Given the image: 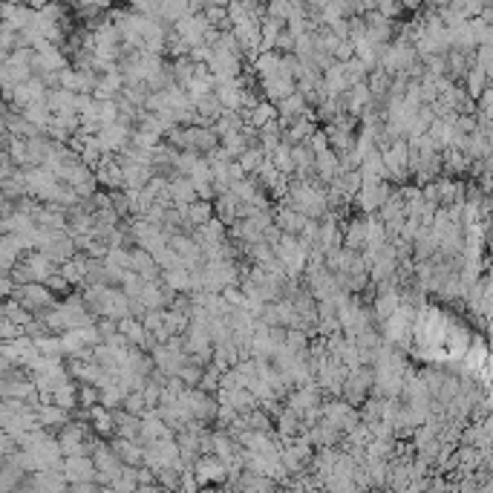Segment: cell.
<instances>
[{"mask_svg": "<svg viewBox=\"0 0 493 493\" xmlns=\"http://www.w3.org/2000/svg\"><path fill=\"white\" fill-rule=\"evenodd\" d=\"M12 298H17L26 309H32L35 314L58 303L55 300V291L47 283H17V291L12 294Z\"/></svg>", "mask_w": 493, "mask_h": 493, "instance_id": "cell-1", "label": "cell"}, {"mask_svg": "<svg viewBox=\"0 0 493 493\" xmlns=\"http://www.w3.org/2000/svg\"><path fill=\"white\" fill-rule=\"evenodd\" d=\"M193 473H196V482H200V487H205V485H223L225 476H228V464L216 456V453H208V456L196 459Z\"/></svg>", "mask_w": 493, "mask_h": 493, "instance_id": "cell-2", "label": "cell"}, {"mask_svg": "<svg viewBox=\"0 0 493 493\" xmlns=\"http://www.w3.org/2000/svg\"><path fill=\"white\" fill-rule=\"evenodd\" d=\"M392 191H396V188H389V179L372 182V185H364V188H361V193L355 196V202H358L361 213H375V211H381V205L392 196Z\"/></svg>", "mask_w": 493, "mask_h": 493, "instance_id": "cell-3", "label": "cell"}, {"mask_svg": "<svg viewBox=\"0 0 493 493\" xmlns=\"http://www.w3.org/2000/svg\"><path fill=\"white\" fill-rule=\"evenodd\" d=\"M260 87H263V95L268 98V102H283L286 95L291 92H298V78H291V75H283V72H274V75H266L260 78Z\"/></svg>", "mask_w": 493, "mask_h": 493, "instance_id": "cell-4", "label": "cell"}, {"mask_svg": "<svg viewBox=\"0 0 493 493\" xmlns=\"http://www.w3.org/2000/svg\"><path fill=\"white\" fill-rule=\"evenodd\" d=\"M64 476L72 482H98V464L92 456H67L64 459Z\"/></svg>", "mask_w": 493, "mask_h": 493, "instance_id": "cell-5", "label": "cell"}, {"mask_svg": "<svg viewBox=\"0 0 493 493\" xmlns=\"http://www.w3.org/2000/svg\"><path fill=\"white\" fill-rule=\"evenodd\" d=\"M213 208H216V216H220L225 225H231V223H236V220H243V216H245V202L236 193H231V191L216 196Z\"/></svg>", "mask_w": 493, "mask_h": 493, "instance_id": "cell-6", "label": "cell"}, {"mask_svg": "<svg viewBox=\"0 0 493 493\" xmlns=\"http://www.w3.org/2000/svg\"><path fill=\"white\" fill-rule=\"evenodd\" d=\"M314 170H318V179L323 185H332L338 176L344 173V162H341V153L338 150H323L318 153V159H314Z\"/></svg>", "mask_w": 493, "mask_h": 493, "instance_id": "cell-7", "label": "cell"}, {"mask_svg": "<svg viewBox=\"0 0 493 493\" xmlns=\"http://www.w3.org/2000/svg\"><path fill=\"white\" fill-rule=\"evenodd\" d=\"M274 223H277L286 234H303V228H306V223H309V216L283 200V202L277 205V211H274Z\"/></svg>", "mask_w": 493, "mask_h": 493, "instance_id": "cell-8", "label": "cell"}, {"mask_svg": "<svg viewBox=\"0 0 493 493\" xmlns=\"http://www.w3.org/2000/svg\"><path fill=\"white\" fill-rule=\"evenodd\" d=\"M113 450H115V456L122 459L124 464H145V444L139 439H127V436H113L110 439Z\"/></svg>", "mask_w": 493, "mask_h": 493, "instance_id": "cell-9", "label": "cell"}, {"mask_svg": "<svg viewBox=\"0 0 493 493\" xmlns=\"http://www.w3.org/2000/svg\"><path fill=\"white\" fill-rule=\"evenodd\" d=\"M70 412L72 410L55 404V401H41L38 404V421H41V427H47V430H61L67 421H72Z\"/></svg>", "mask_w": 493, "mask_h": 493, "instance_id": "cell-10", "label": "cell"}, {"mask_svg": "<svg viewBox=\"0 0 493 493\" xmlns=\"http://www.w3.org/2000/svg\"><path fill=\"white\" fill-rule=\"evenodd\" d=\"M170 196H173V205H191L200 200V191H196V182L185 173H176L170 176Z\"/></svg>", "mask_w": 493, "mask_h": 493, "instance_id": "cell-11", "label": "cell"}, {"mask_svg": "<svg viewBox=\"0 0 493 493\" xmlns=\"http://www.w3.org/2000/svg\"><path fill=\"white\" fill-rule=\"evenodd\" d=\"M130 254H133V268L139 271L145 280H162V266L156 263V254H150V251L142 248V245L130 248Z\"/></svg>", "mask_w": 493, "mask_h": 493, "instance_id": "cell-12", "label": "cell"}, {"mask_svg": "<svg viewBox=\"0 0 493 493\" xmlns=\"http://www.w3.org/2000/svg\"><path fill=\"white\" fill-rule=\"evenodd\" d=\"M122 165H124V188H147L156 176L153 165H142V162H122Z\"/></svg>", "mask_w": 493, "mask_h": 493, "instance_id": "cell-13", "label": "cell"}, {"mask_svg": "<svg viewBox=\"0 0 493 493\" xmlns=\"http://www.w3.org/2000/svg\"><path fill=\"white\" fill-rule=\"evenodd\" d=\"M344 245L352 251H366L369 236H366V213L361 220H352L349 225H344Z\"/></svg>", "mask_w": 493, "mask_h": 493, "instance_id": "cell-14", "label": "cell"}, {"mask_svg": "<svg viewBox=\"0 0 493 493\" xmlns=\"http://www.w3.org/2000/svg\"><path fill=\"white\" fill-rule=\"evenodd\" d=\"M3 318L26 329V326L35 321V312H32V309H26V306H24L21 300H17V298H3Z\"/></svg>", "mask_w": 493, "mask_h": 493, "instance_id": "cell-15", "label": "cell"}, {"mask_svg": "<svg viewBox=\"0 0 493 493\" xmlns=\"http://www.w3.org/2000/svg\"><path fill=\"white\" fill-rule=\"evenodd\" d=\"M274 118H280V110H277V104H274V102H268V98H266V102H260L257 107H254V110L245 115V122H248L251 127L263 130L268 122H274Z\"/></svg>", "mask_w": 493, "mask_h": 493, "instance_id": "cell-16", "label": "cell"}, {"mask_svg": "<svg viewBox=\"0 0 493 493\" xmlns=\"http://www.w3.org/2000/svg\"><path fill=\"white\" fill-rule=\"evenodd\" d=\"M162 280L179 294H191L196 286H193V274L191 268H170V271H162Z\"/></svg>", "mask_w": 493, "mask_h": 493, "instance_id": "cell-17", "label": "cell"}, {"mask_svg": "<svg viewBox=\"0 0 493 493\" xmlns=\"http://www.w3.org/2000/svg\"><path fill=\"white\" fill-rule=\"evenodd\" d=\"M216 216V208H213V202L211 200H196V202H191L188 205V220H191V225H205V223H211Z\"/></svg>", "mask_w": 493, "mask_h": 493, "instance_id": "cell-18", "label": "cell"}, {"mask_svg": "<svg viewBox=\"0 0 493 493\" xmlns=\"http://www.w3.org/2000/svg\"><path fill=\"white\" fill-rule=\"evenodd\" d=\"M487 72L479 67V64H473L470 70H467V75H464V84H467V92H470V98H479L485 90H487Z\"/></svg>", "mask_w": 493, "mask_h": 493, "instance_id": "cell-19", "label": "cell"}, {"mask_svg": "<svg viewBox=\"0 0 493 493\" xmlns=\"http://www.w3.org/2000/svg\"><path fill=\"white\" fill-rule=\"evenodd\" d=\"M236 162H240L243 165V170L248 173V176H257V170H260V165L266 162V150L260 147V145H251L243 156H240V159H236Z\"/></svg>", "mask_w": 493, "mask_h": 493, "instance_id": "cell-20", "label": "cell"}, {"mask_svg": "<svg viewBox=\"0 0 493 493\" xmlns=\"http://www.w3.org/2000/svg\"><path fill=\"white\" fill-rule=\"evenodd\" d=\"M52 401H55V404H61V407H67V410H75L78 404H81V401H78V387L72 384V378L64 381L61 387H58V389L52 392Z\"/></svg>", "mask_w": 493, "mask_h": 493, "instance_id": "cell-21", "label": "cell"}, {"mask_svg": "<svg viewBox=\"0 0 493 493\" xmlns=\"http://www.w3.org/2000/svg\"><path fill=\"white\" fill-rule=\"evenodd\" d=\"M124 398H127V389L118 384V381H113V384H107V387L102 389V404L110 407V410L124 407Z\"/></svg>", "mask_w": 493, "mask_h": 493, "instance_id": "cell-22", "label": "cell"}, {"mask_svg": "<svg viewBox=\"0 0 493 493\" xmlns=\"http://www.w3.org/2000/svg\"><path fill=\"white\" fill-rule=\"evenodd\" d=\"M145 286H147V280L142 277L136 268H127V274H124V280H122V289L130 294V298H142V291H145Z\"/></svg>", "mask_w": 493, "mask_h": 493, "instance_id": "cell-23", "label": "cell"}, {"mask_svg": "<svg viewBox=\"0 0 493 493\" xmlns=\"http://www.w3.org/2000/svg\"><path fill=\"white\" fill-rule=\"evenodd\" d=\"M358 410H361V419L364 421H369V424L372 421H381L384 419V398H378V396L375 398H366Z\"/></svg>", "mask_w": 493, "mask_h": 493, "instance_id": "cell-24", "label": "cell"}, {"mask_svg": "<svg viewBox=\"0 0 493 493\" xmlns=\"http://www.w3.org/2000/svg\"><path fill=\"white\" fill-rule=\"evenodd\" d=\"M124 410H130L133 416H145V412L153 410V407L145 398V389H133V392H127V398H124Z\"/></svg>", "mask_w": 493, "mask_h": 493, "instance_id": "cell-25", "label": "cell"}, {"mask_svg": "<svg viewBox=\"0 0 493 493\" xmlns=\"http://www.w3.org/2000/svg\"><path fill=\"white\" fill-rule=\"evenodd\" d=\"M78 401H81L84 410L95 407V404H102V387H95V384H81L78 387Z\"/></svg>", "mask_w": 493, "mask_h": 493, "instance_id": "cell-26", "label": "cell"}, {"mask_svg": "<svg viewBox=\"0 0 493 493\" xmlns=\"http://www.w3.org/2000/svg\"><path fill=\"white\" fill-rule=\"evenodd\" d=\"M24 326H17V323H12V321H6L3 318V323H0V338L3 341H15V338H24Z\"/></svg>", "mask_w": 493, "mask_h": 493, "instance_id": "cell-27", "label": "cell"}, {"mask_svg": "<svg viewBox=\"0 0 493 493\" xmlns=\"http://www.w3.org/2000/svg\"><path fill=\"white\" fill-rule=\"evenodd\" d=\"M47 286H49V289H52L55 294H61V291H67V289H70L72 283H70V280L64 277V274H61V271H55V274H52V277L47 280Z\"/></svg>", "mask_w": 493, "mask_h": 493, "instance_id": "cell-28", "label": "cell"}, {"mask_svg": "<svg viewBox=\"0 0 493 493\" xmlns=\"http://www.w3.org/2000/svg\"><path fill=\"white\" fill-rule=\"evenodd\" d=\"M98 487H102L98 482H72L70 485V490H75V493H95Z\"/></svg>", "mask_w": 493, "mask_h": 493, "instance_id": "cell-29", "label": "cell"}, {"mask_svg": "<svg viewBox=\"0 0 493 493\" xmlns=\"http://www.w3.org/2000/svg\"><path fill=\"white\" fill-rule=\"evenodd\" d=\"M424 3V0H401V6H407V9H419Z\"/></svg>", "mask_w": 493, "mask_h": 493, "instance_id": "cell-30", "label": "cell"}]
</instances>
